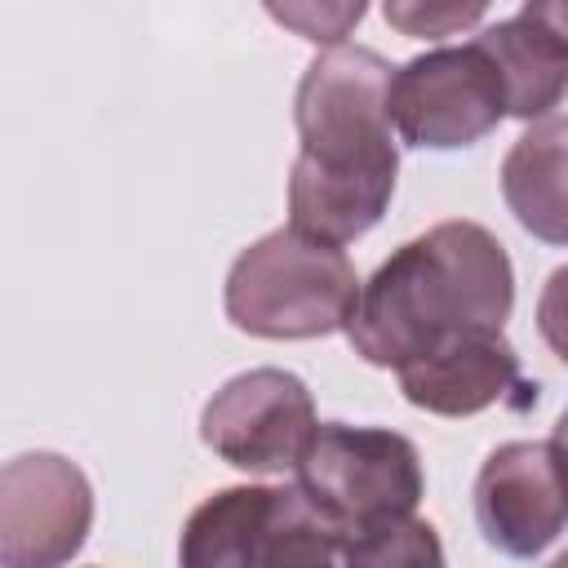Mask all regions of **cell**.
I'll use <instances>...</instances> for the list:
<instances>
[{
  "instance_id": "cell-9",
  "label": "cell",
  "mask_w": 568,
  "mask_h": 568,
  "mask_svg": "<svg viewBox=\"0 0 568 568\" xmlns=\"http://www.w3.org/2000/svg\"><path fill=\"white\" fill-rule=\"evenodd\" d=\"M399 390L413 408L435 417H470L493 404L528 408L537 386L524 382L506 333H457L430 355L399 368Z\"/></svg>"
},
{
  "instance_id": "cell-4",
  "label": "cell",
  "mask_w": 568,
  "mask_h": 568,
  "mask_svg": "<svg viewBox=\"0 0 568 568\" xmlns=\"http://www.w3.org/2000/svg\"><path fill=\"white\" fill-rule=\"evenodd\" d=\"M297 493L328 528L346 537L377 519L417 510L422 457L399 430L320 422L297 462Z\"/></svg>"
},
{
  "instance_id": "cell-2",
  "label": "cell",
  "mask_w": 568,
  "mask_h": 568,
  "mask_svg": "<svg viewBox=\"0 0 568 568\" xmlns=\"http://www.w3.org/2000/svg\"><path fill=\"white\" fill-rule=\"evenodd\" d=\"M515 306V271L479 222H439L399 244L364 284L346 337L359 359L404 368L457 333H501Z\"/></svg>"
},
{
  "instance_id": "cell-10",
  "label": "cell",
  "mask_w": 568,
  "mask_h": 568,
  "mask_svg": "<svg viewBox=\"0 0 568 568\" xmlns=\"http://www.w3.org/2000/svg\"><path fill=\"white\" fill-rule=\"evenodd\" d=\"M293 488H262V484H235L213 497H204L178 546L182 568H257L288 519Z\"/></svg>"
},
{
  "instance_id": "cell-7",
  "label": "cell",
  "mask_w": 568,
  "mask_h": 568,
  "mask_svg": "<svg viewBox=\"0 0 568 568\" xmlns=\"http://www.w3.org/2000/svg\"><path fill=\"white\" fill-rule=\"evenodd\" d=\"M93 524V488L62 453H22L0 470V564L67 568Z\"/></svg>"
},
{
  "instance_id": "cell-11",
  "label": "cell",
  "mask_w": 568,
  "mask_h": 568,
  "mask_svg": "<svg viewBox=\"0 0 568 568\" xmlns=\"http://www.w3.org/2000/svg\"><path fill=\"white\" fill-rule=\"evenodd\" d=\"M501 195L524 231L568 244V115L528 124L501 160Z\"/></svg>"
},
{
  "instance_id": "cell-1",
  "label": "cell",
  "mask_w": 568,
  "mask_h": 568,
  "mask_svg": "<svg viewBox=\"0 0 568 568\" xmlns=\"http://www.w3.org/2000/svg\"><path fill=\"white\" fill-rule=\"evenodd\" d=\"M395 67L359 44L324 49L297 84V160L288 173L293 231L351 244L373 231L395 195L399 151L390 124Z\"/></svg>"
},
{
  "instance_id": "cell-18",
  "label": "cell",
  "mask_w": 568,
  "mask_h": 568,
  "mask_svg": "<svg viewBox=\"0 0 568 568\" xmlns=\"http://www.w3.org/2000/svg\"><path fill=\"white\" fill-rule=\"evenodd\" d=\"M528 4H532V13L568 44V0H528Z\"/></svg>"
},
{
  "instance_id": "cell-16",
  "label": "cell",
  "mask_w": 568,
  "mask_h": 568,
  "mask_svg": "<svg viewBox=\"0 0 568 568\" xmlns=\"http://www.w3.org/2000/svg\"><path fill=\"white\" fill-rule=\"evenodd\" d=\"M537 328H541L546 346L568 364V266L550 271V280L541 284V297H537Z\"/></svg>"
},
{
  "instance_id": "cell-13",
  "label": "cell",
  "mask_w": 568,
  "mask_h": 568,
  "mask_svg": "<svg viewBox=\"0 0 568 568\" xmlns=\"http://www.w3.org/2000/svg\"><path fill=\"white\" fill-rule=\"evenodd\" d=\"M346 568H444L439 532L417 515L377 519L359 532L342 537Z\"/></svg>"
},
{
  "instance_id": "cell-3",
  "label": "cell",
  "mask_w": 568,
  "mask_h": 568,
  "mask_svg": "<svg viewBox=\"0 0 568 568\" xmlns=\"http://www.w3.org/2000/svg\"><path fill=\"white\" fill-rule=\"evenodd\" d=\"M355 302L351 257L293 226L253 240L226 271V320L271 342L328 337L351 324Z\"/></svg>"
},
{
  "instance_id": "cell-19",
  "label": "cell",
  "mask_w": 568,
  "mask_h": 568,
  "mask_svg": "<svg viewBox=\"0 0 568 568\" xmlns=\"http://www.w3.org/2000/svg\"><path fill=\"white\" fill-rule=\"evenodd\" d=\"M550 444H555V448L568 457V408L559 413V422H555V439H550Z\"/></svg>"
},
{
  "instance_id": "cell-12",
  "label": "cell",
  "mask_w": 568,
  "mask_h": 568,
  "mask_svg": "<svg viewBox=\"0 0 568 568\" xmlns=\"http://www.w3.org/2000/svg\"><path fill=\"white\" fill-rule=\"evenodd\" d=\"M475 44L493 58L506 84V115H546L568 93V44L532 13V4L493 22L484 36H475Z\"/></svg>"
},
{
  "instance_id": "cell-5",
  "label": "cell",
  "mask_w": 568,
  "mask_h": 568,
  "mask_svg": "<svg viewBox=\"0 0 568 568\" xmlns=\"http://www.w3.org/2000/svg\"><path fill=\"white\" fill-rule=\"evenodd\" d=\"M506 115V84L493 58L470 44H444L417 53L395 71L390 124L408 146L453 151L493 133Z\"/></svg>"
},
{
  "instance_id": "cell-20",
  "label": "cell",
  "mask_w": 568,
  "mask_h": 568,
  "mask_svg": "<svg viewBox=\"0 0 568 568\" xmlns=\"http://www.w3.org/2000/svg\"><path fill=\"white\" fill-rule=\"evenodd\" d=\"M546 568H568V550H564V555H555V559H550Z\"/></svg>"
},
{
  "instance_id": "cell-6",
  "label": "cell",
  "mask_w": 568,
  "mask_h": 568,
  "mask_svg": "<svg viewBox=\"0 0 568 568\" xmlns=\"http://www.w3.org/2000/svg\"><path fill=\"white\" fill-rule=\"evenodd\" d=\"M315 399L284 368H248L213 390L200 413V439L235 470H297L315 435Z\"/></svg>"
},
{
  "instance_id": "cell-8",
  "label": "cell",
  "mask_w": 568,
  "mask_h": 568,
  "mask_svg": "<svg viewBox=\"0 0 568 568\" xmlns=\"http://www.w3.org/2000/svg\"><path fill=\"white\" fill-rule=\"evenodd\" d=\"M475 524L510 559L546 550L568 524V457L546 439L493 448L475 475Z\"/></svg>"
},
{
  "instance_id": "cell-15",
  "label": "cell",
  "mask_w": 568,
  "mask_h": 568,
  "mask_svg": "<svg viewBox=\"0 0 568 568\" xmlns=\"http://www.w3.org/2000/svg\"><path fill=\"white\" fill-rule=\"evenodd\" d=\"M382 13L404 36H448L457 27L479 22L484 18V4L479 0L475 4H399V0H390Z\"/></svg>"
},
{
  "instance_id": "cell-14",
  "label": "cell",
  "mask_w": 568,
  "mask_h": 568,
  "mask_svg": "<svg viewBox=\"0 0 568 568\" xmlns=\"http://www.w3.org/2000/svg\"><path fill=\"white\" fill-rule=\"evenodd\" d=\"M257 568H346L342 564V532L328 528L311 501L297 493L293 484V506H288V519L280 524L266 559Z\"/></svg>"
},
{
  "instance_id": "cell-17",
  "label": "cell",
  "mask_w": 568,
  "mask_h": 568,
  "mask_svg": "<svg viewBox=\"0 0 568 568\" xmlns=\"http://www.w3.org/2000/svg\"><path fill=\"white\" fill-rule=\"evenodd\" d=\"M271 18L297 27L306 40H328L337 49V40L346 36V27L364 18V4L355 0V4H337V9H271Z\"/></svg>"
}]
</instances>
